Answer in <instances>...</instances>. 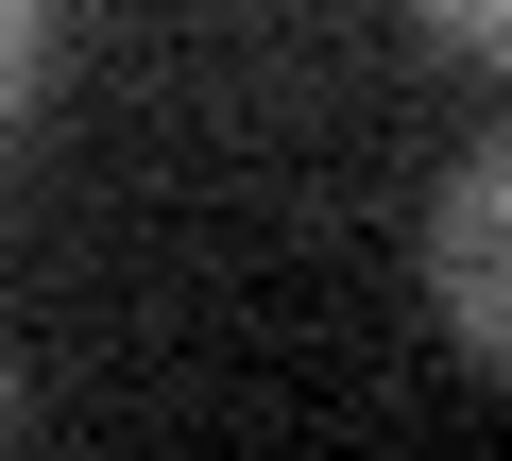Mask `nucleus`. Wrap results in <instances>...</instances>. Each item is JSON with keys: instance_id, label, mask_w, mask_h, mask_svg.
<instances>
[{"instance_id": "obj_1", "label": "nucleus", "mask_w": 512, "mask_h": 461, "mask_svg": "<svg viewBox=\"0 0 512 461\" xmlns=\"http://www.w3.org/2000/svg\"><path fill=\"white\" fill-rule=\"evenodd\" d=\"M427 308H444V342L478 359V376H512V120L495 137H461V171L427 188Z\"/></svg>"}, {"instance_id": "obj_4", "label": "nucleus", "mask_w": 512, "mask_h": 461, "mask_svg": "<svg viewBox=\"0 0 512 461\" xmlns=\"http://www.w3.org/2000/svg\"><path fill=\"white\" fill-rule=\"evenodd\" d=\"M0 427H18V376H0Z\"/></svg>"}, {"instance_id": "obj_2", "label": "nucleus", "mask_w": 512, "mask_h": 461, "mask_svg": "<svg viewBox=\"0 0 512 461\" xmlns=\"http://www.w3.org/2000/svg\"><path fill=\"white\" fill-rule=\"evenodd\" d=\"M35 52H52V0H0V137H18V103H35Z\"/></svg>"}, {"instance_id": "obj_3", "label": "nucleus", "mask_w": 512, "mask_h": 461, "mask_svg": "<svg viewBox=\"0 0 512 461\" xmlns=\"http://www.w3.org/2000/svg\"><path fill=\"white\" fill-rule=\"evenodd\" d=\"M410 18H427L444 52H478V69H512V0H410Z\"/></svg>"}]
</instances>
